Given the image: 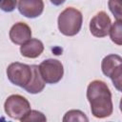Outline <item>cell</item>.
I'll return each mask as SVG.
<instances>
[{
  "label": "cell",
  "mask_w": 122,
  "mask_h": 122,
  "mask_svg": "<svg viewBox=\"0 0 122 122\" xmlns=\"http://www.w3.org/2000/svg\"><path fill=\"white\" fill-rule=\"evenodd\" d=\"M87 99L91 106L92 114L96 118L110 116L113 111L112 92L102 80L92 81L87 88Z\"/></svg>",
  "instance_id": "cell-1"
},
{
  "label": "cell",
  "mask_w": 122,
  "mask_h": 122,
  "mask_svg": "<svg viewBox=\"0 0 122 122\" xmlns=\"http://www.w3.org/2000/svg\"><path fill=\"white\" fill-rule=\"evenodd\" d=\"M83 16L80 10L69 7L58 16L57 25L60 32L66 36H74L81 30Z\"/></svg>",
  "instance_id": "cell-2"
},
{
  "label": "cell",
  "mask_w": 122,
  "mask_h": 122,
  "mask_svg": "<svg viewBox=\"0 0 122 122\" xmlns=\"http://www.w3.org/2000/svg\"><path fill=\"white\" fill-rule=\"evenodd\" d=\"M101 70L104 75L110 77L117 91H121L122 58L118 54H109L101 62Z\"/></svg>",
  "instance_id": "cell-3"
},
{
  "label": "cell",
  "mask_w": 122,
  "mask_h": 122,
  "mask_svg": "<svg viewBox=\"0 0 122 122\" xmlns=\"http://www.w3.org/2000/svg\"><path fill=\"white\" fill-rule=\"evenodd\" d=\"M4 110L10 118L21 120L30 110V104L24 96L20 94H11L6 99L4 103Z\"/></svg>",
  "instance_id": "cell-4"
},
{
  "label": "cell",
  "mask_w": 122,
  "mask_h": 122,
  "mask_svg": "<svg viewBox=\"0 0 122 122\" xmlns=\"http://www.w3.org/2000/svg\"><path fill=\"white\" fill-rule=\"evenodd\" d=\"M32 70L30 65L13 62L7 68V76L13 84L21 88H25L30 81Z\"/></svg>",
  "instance_id": "cell-5"
},
{
  "label": "cell",
  "mask_w": 122,
  "mask_h": 122,
  "mask_svg": "<svg viewBox=\"0 0 122 122\" xmlns=\"http://www.w3.org/2000/svg\"><path fill=\"white\" fill-rule=\"evenodd\" d=\"M40 74L47 84L58 83L64 74V68L62 63L57 59H46L38 66Z\"/></svg>",
  "instance_id": "cell-6"
},
{
  "label": "cell",
  "mask_w": 122,
  "mask_h": 122,
  "mask_svg": "<svg viewBox=\"0 0 122 122\" xmlns=\"http://www.w3.org/2000/svg\"><path fill=\"white\" fill-rule=\"evenodd\" d=\"M111 25L112 21L110 16L105 11H99L90 22V31L95 37H105L109 34Z\"/></svg>",
  "instance_id": "cell-7"
},
{
  "label": "cell",
  "mask_w": 122,
  "mask_h": 122,
  "mask_svg": "<svg viewBox=\"0 0 122 122\" xmlns=\"http://www.w3.org/2000/svg\"><path fill=\"white\" fill-rule=\"evenodd\" d=\"M19 12L28 18H36L44 10L43 0H18Z\"/></svg>",
  "instance_id": "cell-8"
},
{
  "label": "cell",
  "mask_w": 122,
  "mask_h": 122,
  "mask_svg": "<svg viewBox=\"0 0 122 122\" xmlns=\"http://www.w3.org/2000/svg\"><path fill=\"white\" fill-rule=\"evenodd\" d=\"M31 38V30L26 23L17 22L10 30V39L15 45H22Z\"/></svg>",
  "instance_id": "cell-9"
},
{
  "label": "cell",
  "mask_w": 122,
  "mask_h": 122,
  "mask_svg": "<svg viewBox=\"0 0 122 122\" xmlns=\"http://www.w3.org/2000/svg\"><path fill=\"white\" fill-rule=\"evenodd\" d=\"M43 51L44 45L42 41L36 38H30L20 47V52L22 56L27 58H36L43 52Z\"/></svg>",
  "instance_id": "cell-10"
},
{
  "label": "cell",
  "mask_w": 122,
  "mask_h": 122,
  "mask_svg": "<svg viewBox=\"0 0 122 122\" xmlns=\"http://www.w3.org/2000/svg\"><path fill=\"white\" fill-rule=\"evenodd\" d=\"M30 67L32 70V75H31L30 83L24 88V90L29 93L35 94V93L41 92L44 90L46 83L40 74L38 66L37 65H31Z\"/></svg>",
  "instance_id": "cell-11"
},
{
  "label": "cell",
  "mask_w": 122,
  "mask_h": 122,
  "mask_svg": "<svg viewBox=\"0 0 122 122\" xmlns=\"http://www.w3.org/2000/svg\"><path fill=\"white\" fill-rule=\"evenodd\" d=\"M109 34L111 40L117 46L122 45V20H116L111 25Z\"/></svg>",
  "instance_id": "cell-12"
},
{
  "label": "cell",
  "mask_w": 122,
  "mask_h": 122,
  "mask_svg": "<svg viewBox=\"0 0 122 122\" xmlns=\"http://www.w3.org/2000/svg\"><path fill=\"white\" fill-rule=\"evenodd\" d=\"M62 120L63 122H75V121L88 122L89 118L83 112L79 110H71L65 113Z\"/></svg>",
  "instance_id": "cell-13"
},
{
  "label": "cell",
  "mask_w": 122,
  "mask_h": 122,
  "mask_svg": "<svg viewBox=\"0 0 122 122\" xmlns=\"http://www.w3.org/2000/svg\"><path fill=\"white\" fill-rule=\"evenodd\" d=\"M47 120L45 114L39 111H36V110H30L24 116L23 118L20 120V121H23V122H45Z\"/></svg>",
  "instance_id": "cell-14"
},
{
  "label": "cell",
  "mask_w": 122,
  "mask_h": 122,
  "mask_svg": "<svg viewBox=\"0 0 122 122\" xmlns=\"http://www.w3.org/2000/svg\"><path fill=\"white\" fill-rule=\"evenodd\" d=\"M121 1L122 0H109L108 6L111 12L113 14L116 20H122V11H121Z\"/></svg>",
  "instance_id": "cell-15"
},
{
  "label": "cell",
  "mask_w": 122,
  "mask_h": 122,
  "mask_svg": "<svg viewBox=\"0 0 122 122\" xmlns=\"http://www.w3.org/2000/svg\"><path fill=\"white\" fill-rule=\"evenodd\" d=\"M17 0H0V10L5 12H11L15 10Z\"/></svg>",
  "instance_id": "cell-16"
},
{
  "label": "cell",
  "mask_w": 122,
  "mask_h": 122,
  "mask_svg": "<svg viewBox=\"0 0 122 122\" xmlns=\"http://www.w3.org/2000/svg\"><path fill=\"white\" fill-rule=\"evenodd\" d=\"M50 1H51V3L52 5H54V6H60V5H62V4H64L66 0H50Z\"/></svg>",
  "instance_id": "cell-17"
}]
</instances>
